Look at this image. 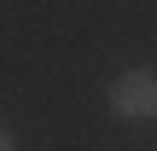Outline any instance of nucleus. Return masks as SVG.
Wrapping results in <instances>:
<instances>
[{
    "label": "nucleus",
    "instance_id": "obj_2",
    "mask_svg": "<svg viewBox=\"0 0 157 151\" xmlns=\"http://www.w3.org/2000/svg\"><path fill=\"white\" fill-rule=\"evenodd\" d=\"M0 151H17V145H12V134H6V128H0Z\"/></svg>",
    "mask_w": 157,
    "mask_h": 151
},
{
    "label": "nucleus",
    "instance_id": "obj_1",
    "mask_svg": "<svg viewBox=\"0 0 157 151\" xmlns=\"http://www.w3.org/2000/svg\"><path fill=\"white\" fill-rule=\"evenodd\" d=\"M111 111H117V116H157V70H128V76H117Z\"/></svg>",
    "mask_w": 157,
    "mask_h": 151
}]
</instances>
